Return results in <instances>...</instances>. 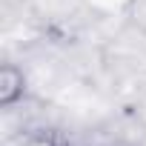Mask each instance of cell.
<instances>
[{"label":"cell","instance_id":"6da1fadb","mask_svg":"<svg viewBox=\"0 0 146 146\" xmlns=\"http://www.w3.org/2000/svg\"><path fill=\"white\" fill-rule=\"evenodd\" d=\"M23 95H26V75L17 66L6 63L0 69V106H15Z\"/></svg>","mask_w":146,"mask_h":146}]
</instances>
